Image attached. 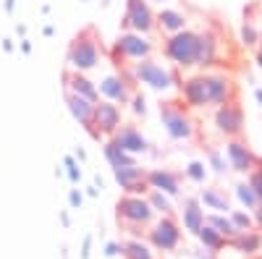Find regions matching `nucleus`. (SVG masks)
Wrapping results in <instances>:
<instances>
[{
	"label": "nucleus",
	"instance_id": "1",
	"mask_svg": "<svg viewBox=\"0 0 262 259\" xmlns=\"http://www.w3.org/2000/svg\"><path fill=\"white\" fill-rule=\"evenodd\" d=\"M100 58H102V48H100V39H97L95 27L79 32L71 39L69 53H66L69 68L71 71H79V74H90V71L100 68Z\"/></svg>",
	"mask_w": 262,
	"mask_h": 259
},
{
	"label": "nucleus",
	"instance_id": "2",
	"mask_svg": "<svg viewBox=\"0 0 262 259\" xmlns=\"http://www.w3.org/2000/svg\"><path fill=\"white\" fill-rule=\"evenodd\" d=\"M116 218H118V225H123V230L131 233V239H142V233L155 220V212H152L147 197L126 194L116 204Z\"/></svg>",
	"mask_w": 262,
	"mask_h": 259
},
{
	"label": "nucleus",
	"instance_id": "3",
	"mask_svg": "<svg viewBox=\"0 0 262 259\" xmlns=\"http://www.w3.org/2000/svg\"><path fill=\"white\" fill-rule=\"evenodd\" d=\"M131 79L137 84L147 86V89L158 92V95H168L170 89L179 86V76L173 68H168L163 60H155V58H144V60H137L131 66Z\"/></svg>",
	"mask_w": 262,
	"mask_h": 259
},
{
	"label": "nucleus",
	"instance_id": "4",
	"mask_svg": "<svg viewBox=\"0 0 262 259\" xmlns=\"http://www.w3.org/2000/svg\"><path fill=\"white\" fill-rule=\"evenodd\" d=\"M196 48H200V32L181 29L176 34L165 37L163 55L170 63H176L179 68H194L196 66Z\"/></svg>",
	"mask_w": 262,
	"mask_h": 259
},
{
	"label": "nucleus",
	"instance_id": "5",
	"mask_svg": "<svg viewBox=\"0 0 262 259\" xmlns=\"http://www.w3.org/2000/svg\"><path fill=\"white\" fill-rule=\"evenodd\" d=\"M147 244L158 251H176L181 244V228L173 215H160L147 228Z\"/></svg>",
	"mask_w": 262,
	"mask_h": 259
},
{
	"label": "nucleus",
	"instance_id": "6",
	"mask_svg": "<svg viewBox=\"0 0 262 259\" xmlns=\"http://www.w3.org/2000/svg\"><path fill=\"white\" fill-rule=\"evenodd\" d=\"M155 53V42L147 39V34H137V32H121L116 45H113V55L118 60H144V58H152Z\"/></svg>",
	"mask_w": 262,
	"mask_h": 259
},
{
	"label": "nucleus",
	"instance_id": "7",
	"mask_svg": "<svg viewBox=\"0 0 262 259\" xmlns=\"http://www.w3.org/2000/svg\"><path fill=\"white\" fill-rule=\"evenodd\" d=\"M160 121L165 126V134L173 142H189L194 136V121L184 113V107H179V105L163 102L160 105Z\"/></svg>",
	"mask_w": 262,
	"mask_h": 259
},
{
	"label": "nucleus",
	"instance_id": "8",
	"mask_svg": "<svg viewBox=\"0 0 262 259\" xmlns=\"http://www.w3.org/2000/svg\"><path fill=\"white\" fill-rule=\"evenodd\" d=\"M121 126H123L121 105L107 102V100L95 102V113H92V131H90L95 139H100V136H113Z\"/></svg>",
	"mask_w": 262,
	"mask_h": 259
},
{
	"label": "nucleus",
	"instance_id": "9",
	"mask_svg": "<svg viewBox=\"0 0 262 259\" xmlns=\"http://www.w3.org/2000/svg\"><path fill=\"white\" fill-rule=\"evenodd\" d=\"M121 27L137 34L155 32V11L147 0H126V13L121 18Z\"/></svg>",
	"mask_w": 262,
	"mask_h": 259
},
{
	"label": "nucleus",
	"instance_id": "10",
	"mask_svg": "<svg viewBox=\"0 0 262 259\" xmlns=\"http://www.w3.org/2000/svg\"><path fill=\"white\" fill-rule=\"evenodd\" d=\"M215 126H217V131H221L226 139H238L242 131H244V110H242V105H238L236 100L217 105Z\"/></svg>",
	"mask_w": 262,
	"mask_h": 259
},
{
	"label": "nucleus",
	"instance_id": "11",
	"mask_svg": "<svg viewBox=\"0 0 262 259\" xmlns=\"http://www.w3.org/2000/svg\"><path fill=\"white\" fill-rule=\"evenodd\" d=\"M205 89H207V107H217L236 97V84L231 81V76H226L221 71L205 74Z\"/></svg>",
	"mask_w": 262,
	"mask_h": 259
},
{
	"label": "nucleus",
	"instance_id": "12",
	"mask_svg": "<svg viewBox=\"0 0 262 259\" xmlns=\"http://www.w3.org/2000/svg\"><path fill=\"white\" fill-rule=\"evenodd\" d=\"M226 160H228V168L231 170H236V173H242V176H247V173H252L254 170V165H257V155L252 152V147L247 144V142H242V139H231L228 144H226Z\"/></svg>",
	"mask_w": 262,
	"mask_h": 259
},
{
	"label": "nucleus",
	"instance_id": "13",
	"mask_svg": "<svg viewBox=\"0 0 262 259\" xmlns=\"http://www.w3.org/2000/svg\"><path fill=\"white\" fill-rule=\"evenodd\" d=\"M144 176H147V170L139 168V162H137V165H126V168H113L116 183H118L126 194H134V197H147L149 186H147Z\"/></svg>",
	"mask_w": 262,
	"mask_h": 259
},
{
	"label": "nucleus",
	"instance_id": "14",
	"mask_svg": "<svg viewBox=\"0 0 262 259\" xmlns=\"http://www.w3.org/2000/svg\"><path fill=\"white\" fill-rule=\"evenodd\" d=\"M97 92L102 100L116 102V105H128V100H131V86L123 74H105L97 81Z\"/></svg>",
	"mask_w": 262,
	"mask_h": 259
},
{
	"label": "nucleus",
	"instance_id": "15",
	"mask_svg": "<svg viewBox=\"0 0 262 259\" xmlns=\"http://www.w3.org/2000/svg\"><path fill=\"white\" fill-rule=\"evenodd\" d=\"M123 152H128V155H144V152H149V142H147V136L139 131V128L134 126V123H123L118 131L111 136Z\"/></svg>",
	"mask_w": 262,
	"mask_h": 259
},
{
	"label": "nucleus",
	"instance_id": "16",
	"mask_svg": "<svg viewBox=\"0 0 262 259\" xmlns=\"http://www.w3.org/2000/svg\"><path fill=\"white\" fill-rule=\"evenodd\" d=\"M221 34H217V29H205L200 32V48H196V66L202 68H210L217 63V58H221Z\"/></svg>",
	"mask_w": 262,
	"mask_h": 259
},
{
	"label": "nucleus",
	"instance_id": "17",
	"mask_svg": "<svg viewBox=\"0 0 262 259\" xmlns=\"http://www.w3.org/2000/svg\"><path fill=\"white\" fill-rule=\"evenodd\" d=\"M63 89L66 92H74L90 102H100V92H97V84L86 76V74H79V71H63Z\"/></svg>",
	"mask_w": 262,
	"mask_h": 259
},
{
	"label": "nucleus",
	"instance_id": "18",
	"mask_svg": "<svg viewBox=\"0 0 262 259\" xmlns=\"http://www.w3.org/2000/svg\"><path fill=\"white\" fill-rule=\"evenodd\" d=\"M147 186L149 189H155V191H163L168 194V197H179L181 194V178L176 176L173 170H163V168H155V170H147V176H144Z\"/></svg>",
	"mask_w": 262,
	"mask_h": 259
},
{
	"label": "nucleus",
	"instance_id": "19",
	"mask_svg": "<svg viewBox=\"0 0 262 259\" xmlns=\"http://www.w3.org/2000/svg\"><path fill=\"white\" fill-rule=\"evenodd\" d=\"M155 29H160L165 37L168 34H176L181 29H189V18L181 8H170V6H163L158 13H155Z\"/></svg>",
	"mask_w": 262,
	"mask_h": 259
},
{
	"label": "nucleus",
	"instance_id": "20",
	"mask_svg": "<svg viewBox=\"0 0 262 259\" xmlns=\"http://www.w3.org/2000/svg\"><path fill=\"white\" fill-rule=\"evenodd\" d=\"M181 97L189 107H207V89H205V74H194L179 81Z\"/></svg>",
	"mask_w": 262,
	"mask_h": 259
},
{
	"label": "nucleus",
	"instance_id": "21",
	"mask_svg": "<svg viewBox=\"0 0 262 259\" xmlns=\"http://www.w3.org/2000/svg\"><path fill=\"white\" fill-rule=\"evenodd\" d=\"M66 105H69L71 115L79 121V126H84L86 131H92V113H95V102L84 100L74 92H66Z\"/></svg>",
	"mask_w": 262,
	"mask_h": 259
},
{
	"label": "nucleus",
	"instance_id": "22",
	"mask_svg": "<svg viewBox=\"0 0 262 259\" xmlns=\"http://www.w3.org/2000/svg\"><path fill=\"white\" fill-rule=\"evenodd\" d=\"M181 218H184V228L196 236V230L205 225V209H202L200 199H196V197H186L181 202Z\"/></svg>",
	"mask_w": 262,
	"mask_h": 259
},
{
	"label": "nucleus",
	"instance_id": "23",
	"mask_svg": "<svg viewBox=\"0 0 262 259\" xmlns=\"http://www.w3.org/2000/svg\"><path fill=\"white\" fill-rule=\"evenodd\" d=\"M238 254H257L259 249H262V233H257V228H252V230H238L233 239L228 241Z\"/></svg>",
	"mask_w": 262,
	"mask_h": 259
},
{
	"label": "nucleus",
	"instance_id": "24",
	"mask_svg": "<svg viewBox=\"0 0 262 259\" xmlns=\"http://www.w3.org/2000/svg\"><path fill=\"white\" fill-rule=\"evenodd\" d=\"M200 204H205L207 209H215V212H223V215H228L233 207H231V199L226 197V194L221 191V189H202L200 191Z\"/></svg>",
	"mask_w": 262,
	"mask_h": 259
},
{
	"label": "nucleus",
	"instance_id": "25",
	"mask_svg": "<svg viewBox=\"0 0 262 259\" xmlns=\"http://www.w3.org/2000/svg\"><path fill=\"white\" fill-rule=\"evenodd\" d=\"M102 155H105V160H107V165L111 168H126V165H137V157L134 155H128V152H123V149L113 142V139H107L105 142V147H102Z\"/></svg>",
	"mask_w": 262,
	"mask_h": 259
},
{
	"label": "nucleus",
	"instance_id": "26",
	"mask_svg": "<svg viewBox=\"0 0 262 259\" xmlns=\"http://www.w3.org/2000/svg\"><path fill=\"white\" fill-rule=\"evenodd\" d=\"M121 254L123 259H155V251L152 246L142 239H128V241H121Z\"/></svg>",
	"mask_w": 262,
	"mask_h": 259
},
{
	"label": "nucleus",
	"instance_id": "27",
	"mask_svg": "<svg viewBox=\"0 0 262 259\" xmlns=\"http://www.w3.org/2000/svg\"><path fill=\"white\" fill-rule=\"evenodd\" d=\"M196 239L202 241V246L207 249V251H212V254H217V251H223L226 246H228V239H223L221 233H217L212 225H202L200 230H196Z\"/></svg>",
	"mask_w": 262,
	"mask_h": 259
},
{
	"label": "nucleus",
	"instance_id": "28",
	"mask_svg": "<svg viewBox=\"0 0 262 259\" xmlns=\"http://www.w3.org/2000/svg\"><path fill=\"white\" fill-rule=\"evenodd\" d=\"M205 223H207V225H212V228H215L217 233H221L223 239H228V241L238 233V230H236V225L231 223V218H228V215H223V212H210V215H205Z\"/></svg>",
	"mask_w": 262,
	"mask_h": 259
},
{
	"label": "nucleus",
	"instance_id": "29",
	"mask_svg": "<svg viewBox=\"0 0 262 259\" xmlns=\"http://www.w3.org/2000/svg\"><path fill=\"white\" fill-rule=\"evenodd\" d=\"M147 202H149L152 212H158V215H173V212H176L170 197H168V194H163V191L149 189V191H147Z\"/></svg>",
	"mask_w": 262,
	"mask_h": 259
},
{
	"label": "nucleus",
	"instance_id": "30",
	"mask_svg": "<svg viewBox=\"0 0 262 259\" xmlns=\"http://www.w3.org/2000/svg\"><path fill=\"white\" fill-rule=\"evenodd\" d=\"M236 199L242 202V207L247 209V212H254L257 207H259V202H257V197H254V191L249 189V183H236Z\"/></svg>",
	"mask_w": 262,
	"mask_h": 259
},
{
	"label": "nucleus",
	"instance_id": "31",
	"mask_svg": "<svg viewBox=\"0 0 262 259\" xmlns=\"http://www.w3.org/2000/svg\"><path fill=\"white\" fill-rule=\"evenodd\" d=\"M207 168H212L217 176H226L228 173V160H226V155L221 152V149H215V147L207 149Z\"/></svg>",
	"mask_w": 262,
	"mask_h": 259
},
{
	"label": "nucleus",
	"instance_id": "32",
	"mask_svg": "<svg viewBox=\"0 0 262 259\" xmlns=\"http://www.w3.org/2000/svg\"><path fill=\"white\" fill-rule=\"evenodd\" d=\"M184 170H186V178H189L191 183H196V186H202V183L207 181V165H205L202 160H191Z\"/></svg>",
	"mask_w": 262,
	"mask_h": 259
},
{
	"label": "nucleus",
	"instance_id": "33",
	"mask_svg": "<svg viewBox=\"0 0 262 259\" xmlns=\"http://www.w3.org/2000/svg\"><path fill=\"white\" fill-rule=\"evenodd\" d=\"M228 218L236 225V230H252L254 228V218H252V212H247V209H231Z\"/></svg>",
	"mask_w": 262,
	"mask_h": 259
},
{
	"label": "nucleus",
	"instance_id": "34",
	"mask_svg": "<svg viewBox=\"0 0 262 259\" xmlns=\"http://www.w3.org/2000/svg\"><path fill=\"white\" fill-rule=\"evenodd\" d=\"M247 183H249V189L254 191V197H257V202L262 204V157L257 160L254 170H252V173H247Z\"/></svg>",
	"mask_w": 262,
	"mask_h": 259
},
{
	"label": "nucleus",
	"instance_id": "35",
	"mask_svg": "<svg viewBox=\"0 0 262 259\" xmlns=\"http://www.w3.org/2000/svg\"><path fill=\"white\" fill-rule=\"evenodd\" d=\"M259 32H257V27L252 24V21H244V27H242V42L247 48H257L259 45Z\"/></svg>",
	"mask_w": 262,
	"mask_h": 259
},
{
	"label": "nucleus",
	"instance_id": "36",
	"mask_svg": "<svg viewBox=\"0 0 262 259\" xmlns=\"http://www.w3.org/2000/svg\"><path fill=\"white\" fill-rule=\"evenodd\" d=\"M63 168H66V173H69V181L76 186V183L81 181V168H79V162L74 160V155H66V157H63Z\"/></svg>",
	"mask_w": 262,
	"mask_h": 259
},
{
	"label": "nucleus",
	"instance_id": "37",
	"mask_svg": "<svg viewBox=\"0 0 262 259\" xmlns=\"http://www.w3.org/2000/svg\"><path fill=\"white\" fill-rule=\"evenodd\" d=\"M128 105H131V110H134V115H137V118H139V115H142V118L147 115V100H144V95H142V92L131 95Z\"/></svg>",
	"mask_w": 262,
	"mask_h": 259
},
{
	"label": "nucleus",
	"instance_id": "38",
	"mask_svg": "<svg viewBox=\"0 0 262 259\" xmlns=\"http://www.w3.org/2000/svg\"><path fill=\"white\" fill-rule=\"evenodd\" d=\"M69 204H71L74 209H79V207L84 204V197H81L79 189H71V191H69Z\"/></svg>",
	"mask_w": 262,
	"mask_h": 259
},
{
	"label": "nucleus",
	"instance_id": "39",
	"mask_svg": "<svg viewBox=\"0 0 262 259\" xmlns=\"http://www.w3.org/2000/svg\"><path fill=\"white\" fill-rule=\"evenodd\" d=\"M105 254L111 256V259H116V256L121 254V244H118V241H111V244L105 246Z\"/></svg>",
	"mask_w": 262,
	"mask_h": 259
},
{
	"label": "nucleus",
	"instance_id": "40",
	"mask_svg": "<svg viewBox=\"0 0 262 259\" xmlns=\"http://www.w3.org/2000/svg\"><path fill=\"white\" fill-rule=\"evenodd\" d=\"M90 249H92V236H86L81 244V259H90Z\"/></svg>",
	"mask_w": 262,
	"mask_h": 259
},
{
	"label": "nucleus",
	"instance_id": "41",
	"mask_svg": "<svg viewBox=\"0 0 262 259\" xmlns=\"http://www.w3.org/2000/svg\"><path fill=\"white\" fill-rule=\"evenodd\" d=\"M252 218H254V228H257V230H262V204L252 212Z\"/></svg>",
	"mask_w": 262,
	"mask_h": 259
},
{
	"label": "nucleus",
	"instance_id": "42",
	"mask_svg": "<svg viewBox=\"0 0 262 259\" xmlns=\"http://www.w3.org/2000/svg\"><path fill=\"white\" fill-rule=\"evenodd\" d=\"M254 60H257V68L262 71V39H259V45L254 48Z\"/></svg>",
	"mask_w": 262,
	"mask_h": 259
},
{
	"label": "nucleus",
	"instance_id": "43",
	"mask_svg": "<svg viewBox=\"0 0 262 259\" xmlns=\"http://www.w3.org/2000/svg\"><path fill=\"white\" fill-rule=\"evenodd\" d=\"M74 160H76V162H86V152H84L81 147H76V152H74Z\"/></svg>",
	"mask_w": 262,
	"mask_h": 259
},
{
	"label": "nucleus",
	"instance_id": "44",
	"mask_svg": "<svg viewBox=\"0 0 262 259\" xmlns=\"http://www.w3.org/2000/svg\"><path fill=\"white\" fill-rule=\"evenodd\" d=\"M32 50H34V48H32V42H29V39H21V53H27V55H29Z\"/></svg>",
	"mask_w": 262,
	"mask_h": 259
},
{
	"label": "nucleus",
	"instance_id": "45",
	"mask_svg": "<svg viewBox=\"0 0 262 259\" xmlns=\"http://www.w3.org/2000/svg\"><path fill=\"white\" fill-rule=\"evenodd\" d=\"M3 50H6V53H13V50H16L13 39H3Z\"/></svg>",
	"mask_w": 262,
	"mask_h": 259
},
{
	"label": "nucleus",
	"instance_id": "46",
	"mask_svg": "<svg viewBox=\"0 0 262 259\" xmlns=\"http://www.w3.org/2000/svg\"><path fill=\"white\" fill-rule=\"evenodd\" d=\"M3 8H6V13H13V11H16V0H6Z\"/></svg>",
	"mask_w": 262,
	"mask_h": 259
},
{
	"label": "nucleus",
	"instance_id": "47",
	"mask_svg": "<svg viewBox=\"0 0 262 259\" xmlns=\"http://www.w3.org/2000/svg\"><path fill=\"white\" fill-rule=\"evenodd\" d=\"M42 34H45V37H53V34H55V27H53V24H48L45 29H42Z\"/></svg>",
	"mask_w": 262,
	"mask_h": 259
},
{
	"label": "nucleus",
	"instance_id": "48",
	"mask_svg": "<svg viewBox=\"0 0 262 259\" xmlns=\"http://www.w3.org/2000/svg\"><path fill=\"white\" fill-rule=\"evenodd\" d=\"M147 3H155V6H160V8H163V6H170L173 0H147Z\"/></svg>",
	"mask_w": 262,
	"mask_h": 259
},
{
	"label": "nucleus",
	"instance_id": "49",
	"mask_svg": "<svg viewBox=\"0 0 262 259\" xmlns=\"http://www.w3.org/2000/svg\"><path fill=\"white\" fill-rule=\"evenodd\" d=\"M254 100H257V102H259V107H262V89H259V86L254 89Z\"/></svg>",
	"mask_w": 262,
	"mask_h": 259
},
{
	"label": "nucleus",
	"instance_id": "50",
	"mask_svg": "<svg viewBox=\"0 0 262 259\" xmlns=\"http://www.w3.org/2000/svg\"><path fill=\"white\" fill-rule=\"evenodd\" d=\"M16 34H18V37H24V34H27V27H24V24H18V27H16Z\"/></svg>",
	"mask_w": 262,
	"mask_h": 259
},
{
	"label": "nucleus",
	"instance_id": "51",
	"mask_svg": "<svg viewBox=\"0 0 262 259\" xmlns=\"http://www.w3.org/2000/svg\"><path fill=\"white\" fill-rule=\"evenodd\" d=\"M86 194H90V197H100V189L97 186H90V191H86Z\"/></svg>",
	"mask_w": 262,
	"mask_h": 259
},
{
	"label": "nucleus",
	"instance_id": "52",
	"mask_svg": "<svg viewBox=\"0 0 262 259\" xmlns=\"http://www.w3.org/2000/svg\"><path fill=\"white\" fill-rule=\"evenodd\" d=\"M60 223L63 225H71V220H69V215H66V212H60Z\"/></svg>",
	"mask_w": 262,
	"mask_h": 259
},
{
	"label": "nucleus",
	"instance_id": "53",
	"mask_svg": "<svg viewBox=\"0 0 262 259\" xmlns=\"http://www.w3.org/2000/svg\"><path fill=\"white\" fill-rule=\"evenodd\" d=\"M259 21H262V16H259Z\"/></svg>",
	"mask_w": 262,
	"mask_h": 259
}]
</instances>
